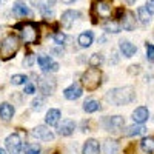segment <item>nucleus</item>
Returning a JSON list of instances; mask_svg holds the SVG:
<instances>
[{
    "label": "nucleus",
    "instance_id": "nucleus-1",
    "mask_svg": "<svg viewBox=\"0 0 154 154\" xmlns=\"http://www.w3.org/2000/svg\"><path fill=\"white\" fill-rule=\"evenodd\" d=\"M136 97V93H134V88L133 86H120V88H114L106 94V99L111 102L112 105H126L133 102Z\"/></svg>",
    "mask_w": 154,
    "mask_h": 154
},
{
    "label": "nucleus",
    "instance_id": "nucleus-2",
    "mask_svg": "<svg viewBox=\"0 0 154 154\" xmlns=\"http://www.w3.org/2000/svg\"><path fill=\"white\" fill-rule=\"evenodd\" d=\"M20 48V43H19V38L16 35H6L3 38V42L2 45H0V59H3V60H8L11 57H14L16 53L19 51Z\"/></svg>",
    "mask_w": 154,
    "mask_h": 154
},
{
    "label": "nucleus",
    "instance_id": "nucleus-3",
    "mask_svg": "<svg viewBox=\"0 0 154 154\" xmlns=\"http://www.w3.org/2000/svg\"><path fill=\"white\" fill-rule=\"evenodd\" d=\"M100 79H102V72L97 68H88L82 75V83L88 91H94L100 86Z\"/></svg>",
    "mask_w": 154,
    "mask_h": 154
},
{
    "label": "nucleus",
    "instance_id": "nucleus-4",
    "mask_svg": "<svg viewBox=\"0 0 154 154\" xmlns=\"http://www.w3.org/2000/svg\"><path fill=\"white\" fill-rule=\"evenodd\" d=\"M16 28L20 29V35H22V40L28 45H32L37 42L38 38V31H37V26L31 22H26V23H20V25H16Z\"/></svg>",
    "mask_w": 154,
    "mask_h": 154
},
{
    "label": "nucleus",
    "instance_id": "nucleus-5",
    "mask_svg": "<svg viewBox=\"0 0 154 154\" xmlns=\"http://www.w3.org/2000/svg\"><path fill=\"white\" fill-rule=\"evenodd\" d=\"M93 12L100 19L111 17V3L109 0H96L93 3Z\"/></svg>",
    "mask_w": 154,
    "mask_h": 154
},
{
    "label": "nucleus",
    "instance_id": "nucleus-6",
    "mask_svg": "<svg viewBox=\"0 0 154 154\" xmlns=\"http://www.w3.org/2000/svg\"><path fill=\"white\" fill-rule=\"evenodd\" d=\"M6 149L9 154H20L22 151V140H20V136L19 134H11L6 137Z\"/></svg>",
    "mask_w": 154,
    "mask_h": 154
},
{
    "label": "nucleus",
    "instance_id": "nucleus-7",
    "mask_svg": "<svg viewBox=\"0 0 154 154\" xmlns=\"http://www.w3.org/2000/svg\"><path fill=\"white\" fill-rule=\"evenodd\" d=\"M103 125H105V128H106L108 131L116 133V131H119V130H122V128H123L125 119L122 117V116H112V117H106L103 120Z\"/></svg>",
    "mask_w": 154,
    "mask_h": 154
},
{
    "label": "nucleus",
    "instance_id": "nucleus-8",
    "mask_svg": "<svg viewBox=\"0 0 154 154\" xmlns=\"http://www.w3.org/2000/svg\"><path fill=\"white\" fill-rule=\"evenodd\" d=\"M37 62H38V65H40V68L45 72H56L59 69V63L54 62L49 56H38Z\"/></svg>",
    "mask_w": 154,
    "mask_h": 154
},
{
    "label": "nucleus",
    "instance_id": "nucleus-9",
    "mask_svg": "<svg viewBox=\"0 0 154 154\" xmlns=\"http://www.w3.org/2000/svg\"><path fill=\"white\" fill-rule=\"evenodd\" d=\"M37 86L40 89V93L48 96V94H53V91L56 89V82H54V79H48V77H38Z\"/></svg>",
    "mask_w": 154,
    "mask_h": 154
},
{
    "label": "nucleus",
    "instance_id": "nucleus-10",
    "mask_svg": "<svg viewBox=\"0 0 154 154\" xmlns=\"http://www.w3.org/2000/svg\"><path fill=\"white\" fill-rule=\"evenodd\" d=\"M31 134H32V137H35L38 140H43V142H49V140L54 139V134L46 126H35Z\"/></svg>",
    "mask_w": 154,
    "mask_h": 154
},
{
    "label": "nucleus",
    "instance_id": "nucleus-11",
    "mask_svg": "<svg viewBox=\"0 0 154 154\" xmlns=\"http://www.w3.org/2000/svg\"><path fill=\"white\" fill-rule=\"evenodd\" d=\"M74 130H75V123L71 119L62 120V123H59V128H57L60 136H71L74 133Z\"/></svg>",
    "mask_w": 154,
    "mask_h": 154
},
{
    "label": "nucleus",
    "instance_id": "nucleus-12",
    "mask_svg": "<svg viewBox=\"0 0 154 154\" xmlns=\"http://www.w3.org/2000/svg\"><path fill=\"white\" fill-rule=\"evenodd\" d=\"M148 117H149V111H148V108H145V106H139V108H136V109L133 111V120H134L136 123L142 125L143 122L148 120Z\"/></svg>",
    "mask_w": 154,
    "mask_h": 154
},
{
    "label": "nucleus",
    "instance_id": "nucleus-13",
    "mask_svg": "<svg viewBox=\"0 0 154 154\" xmlns=\"http://www.w3.org/2000/svg\"><path fill=\"white\" fill-rule=\"evenodd\" d=\"M63 96H65L68 100H75L82 96V88L79 83H72L71 86H68L65 91H63Z\"/></svg>",
    "mask_w": 154,
    "mask_h": 154
},
{
    "label": "nucleus",
    "instance_id": "nucleus-14",
    "mask_svg": "<svg viewBox=\"0 0 154 154\" xmlns=\"http://www.w3.org/2000/svg\"><path fill=\"white\" fill-rule=\"evenodd\" d=\"M99 151H100V146H99L97 140L96 139H88L83 143L82 154H99Z\"/></svg>",
    "mask_w": 154,
    "mask_h": 154
},
{
    "label": "nucleus",
    "instance_id": "nucleus-15",
    "mask_svg": "<svg viewBox=\"0 0 154 154\" xmlns=\"http://www.w3.org/2000/svg\"><path fill=\"white\" fill-rule=\"evenodd\" d=\"M119 48H120V53H122L125 57H133V56L137 53V48H136L131 42H128V40H122L120 45H119Z\"/></svg>",
    "mask_w": 154,
    "mask_h": 154
},
{
    "label": "nucleus",
    "instance_id": "nucleus-16",
    "mask_svg": "<svg viewBox=\"0 0 154 154\" xmlns=\"http://www.w3.org/2000/svg\"><path fill=\"white\" fill-rule=\"evenodd\" d=\"M120 19H122L120 22H122V26L125 31H133L136 28V19L133 17L131 12H125L123 17H120Z\"/></svg>",
    "mask_w": 154,
    "mask_h": 154
},
{
    "label": "nucleus",
    "instance_id": "nucleus-17",
    "mask_svg": "<svg viewBox=\"0 0 154 154\" xmlns=\"http://www.w3.org/2000/svg\"><path fill=\"white\" fill-rule=\"evenodd\" d=\"M12 116H14V108H12L8 102H3L2 105H0V117H2L5 122L11 120Z\"/></svg>",
    "mask_w": 154,
    "mask_h": 154
},
{
    "label": "nucleus",
    "instance_id": "nucleus-18",
    "mask_svg": "<svg viewBox=\"0 0 154 154\" xmlns=\"http://www.w3.org/2000/svg\"><path fill=\"white\" fill-rule=\"evenodd\" d=\"M80 17V12L79 11H72V9H69V11H65L62 14V23L65 25V26H69V25L75 20V19H79Z\"/></svg>",
    "mask_w": 154,
    "mask_h": 154
},
{
    "label": "nucleus",
    "instance_id": "nucleus-19",
    "mask_svg": "<svg viewBox=\"0 0 154 154\" xmlns=\"http://www.w3.org/2000/svg\"><path fill=\"white\" fill-rule=\"evenodd\" d=\"M146 133V128L143 125H140V123H136V125H131V126H128L126 128V131H125V136H142Z\"/></svg>",
    "mask_w": 154,
    "mask_h": 154
},
{
    "label": "nucleus",
    "instance_id": "nucleus-20",
    "mask_svg": "<svg viewBox=\"0 0 154 154\" xmlns=\"http://www.w3.org/2000/svg\"><path fill=\"white\" fill-rule=\"evenodd\" d=\"M46 123L49 126H54V125H59V120H60V111L59 109H49L46 112V117H45Z\"/></svg>",
    "mask_w": 154,
    "mask_h": 154
},
{
    "label": "nucleus",
    "instance_id": "nucleus-21",
    "mask_svg": "<svg viewBox=\"0 0 154 154\" xmlns=\"http://www.w3.org/2000/svg\"><path fill=\"white\" fill-rule=\"evenodd\" d=\"M12 11H14V14H17L20 17H25V16H29L31 14V11L28 9V6L25 5L23 2H20V0L12 5Z\"/></svg>",
    "mask_w": 154,
    "mask_h": 154
},
{
    "label": "nucleus",
    "instance_id": "nucleus-22",
    "mask_svg": "<svg viewBox=\"0 0 154 154\" xmlns=\"http://www.w3.org/2000/svg\"><path fill=\"white\" fill-rule=\"evenodd\" d=\"M93 38H94V35H93L91 31H85V32H82L79 35V45L82 48H88L89 45L93 43Z\"/></svg>",
    "mask_w": 154,
    "mask_h": 154
},
{
    "label": "nucleus",
    "instance_id": "nucleus-23",
    "mask_svg": "<svg viewBox=\"0 0 154 154\" xmlns=\"http://www.w3.org/2000/svg\"><path fill=\"white\" fill-rule=\"evenodd\" d=\"M103 152L105 154H117L119 152V143L112 139L106 140L105 145H103Z\"/></svg>",
    "mask_w": 154,
    "mask_h": 154
},
{
    "label": "nucleus",
    "instance_id": "nucleus-24",
    "mask_svg": "<svg viewBox=\"0 0 154 154\" xmlns=\"http://www.w3.org/2000/svg\"><path fill=\"white\" fill-rule=\"evenodd\" d=\"M100 108H102L100 103H99L97 100H94V99H89V100H86L85 103H83V111L85 112H96Z\"/></svg>",
    "mask_w": 154,
    "mask_h": 154
},
{
    "label": "nucleus",
    "instance_id": "nucleus-25",
    "mask_svg": "<svg viewBox=\"0 0 154 154\" xmlns=\"http://www.w3.org/2000/svg\"><path fill=\"white\" fill-rule=\"evenodd\" d=\"M137 16H139V20L142 22L143 25H148L151 22V14H149V11L146 9V6H140L137 9Z\"/></svg>",
    "mask_w": 154,
    "mask_h": 154
},
{
    "label": "nucleus",
    "instance_id": "nucleus-26",
    "mask_svg": "<svg viewBox=\"0 0 154 154\" xmlns=\"http://www.w3.org/2000/svg\"><path fill=\"white\" fill-rule=\"evenodd\" d=\"M31 3L34 6H37L40 11H45V9H49L56 3V0H31Z\"/></svg>",
    "mask_w": 154,
    "mask_h": 154
},
{
    "label": "nucleus",
    "instance_id": "nucleus-27",
    "mask_svg": "<svg viewBox=\"0 0 154 154\" xmlns=\"http://www.w3.org/2000/svg\"><path fill=\"white\" fill-rule=\"evenodd\" d=\"M140 146H142V149L148 154L154 152V139L152 137H145L142 142H140Z\"/></svg>",
    "mask_w": 154,
    "mask_h": 154
},
{
    "label": "nucleus",
    "instance_id": "nucleus-28",
    "mask_svg": "<svg viewBox=\"0 0 154 154\" xmlns=\"http://www.w3.org/2000/svg\"><path fill=\"white\" fill-rule=\"evenodd\" d=\"M103 29L106 31V32H112V34H117V32H120V25L117 23V22H105L103 23Z\"/></svg>",
    "mask_w": 154,
    "mask_h": 154
},
{
    "label": "nucleus",
    "instance_id": "nucleus-29",
    "mask_svg": "<svg viewBox=\"0 0 154 154\" xmlns=\"http://www.w3.org/2000/svg\"><path fill=\"white\" fill-rule=\"evenodd\" d=\"M102 62H103V56L99 54V53L93 54L91 57H89V60H88V63H89V66H91V68H97L99 65H102Z\"/></svg>",
    "mask_w": 154,
    "mask_h": 154
},
{
    "label": "nucleus",
    "instance_id": "nucleus-30",
    "mask_svg": "<svg viewBox=\"0 0 154 154\" xmlns=\"http://www.w3.org/2000/svg\"><path fill=\"white\" fill-rule=\"evenodd\" d=\"M25 154H40V146L37 143H26L23 146Z\"/></svg>",
    "mask_w": 154,
    "mask_h": 154
},
{
    "label": "nucleus",
    "instance_id": "nucleus-31",
    "mask_svg": "<svg viewBox=\"0 0 154 154\" xmlns=\"http://www.w3.org/2000/svg\"><path fill=\"white\" fill-rule=\"evenodd\" d=\"M26 75H23V74H16V75H12V79H11V83L12 85H23V83H26Z\"/></svg>",
    "mask_w": 154,
    "mask_h": 154
},
{
    "label": "nucleus",
    "instance_id": "nucleus-32",
    "mask_svg": "<svg viewBox=\"0 0 154 154\" xmlns=\"http://www.w3.org/2000/svg\"><path fill=\"white\" fill-rule=\"evenodd\" d=\"M43 103H45V99L43 97H37L32 100V109L38 111V109H42L43 108Z\"/></svg>",
    "mask_w": 154,
    "mask_h": 154
},
{
    "label": "nucleus",
    "instance_id": "nucleus-33",
    "mask_svg": "<svg viewBox=\"0 0 154 154\" xmlns=\"http://www.w3.org/2000/svg\"><path fill=\"white\" fill-rule=\"evenodd\" d=\"M146 59L149 62H154V45L146 43Z\"/></svg>",
    "mask_w": 154,
    "mask_h": 154
},
{
    "label": "nucleus",
    "instance_id": "nucleus-34",
    "mask_svg": "<svg viewBox=\"0 0 154 154\" xmlns=\"http://www.w3.org/2000/svg\"><path fill=\"white\" fill-rule=\"evenodd\" d=\"M53 38H54V42L56 43H59V45H62L63 42L66 40V35L63 34V32H56L54 35H53Z\"/></svg>",
    "mask_w": 154,
    "mask_h": 154
},
{
    "label": "nucleus",
    "instance_id": "nucleus-35",
    "mask_svg": "<svg viewBox=\"0 0 154 154\" xmlns=\"http://www.w3.org/2000/svg\"><path fill=\"white\" fill-rule=\"evenodd\" d=\"M32 63H34V56H32V54H28L26 59L23 60V65H25V66H31Z\"/></svg>",
    "mask_w": 154,
    "mask_h": 154
},
{
    "label": "nucleus",
    "instance_id": "nucleus-36",
    "mask_svg": "<svg viewBox=\"0 0 154 154\" xmlns=\"http://www.w3.org/2000/svg\"><path fill=\"white\" fill-rule=\"evenodd\" d=\"M25 94H32L34 93V85H31V83H26L25 85V91H23Z\"/></svg>",
    "mask_w": 154,
    "mask_h": 154
},
{
    "label": "nucleus",
    "instance_id": "nucleus-37",
    "mask_svg": "<svg viewBox=\"0 0 154 154\" xmlns=\"http://www.w3.org/2000/svg\"><path fill=\"white\" fill-rule=\"evenodd\" d=\"M145 6H146V9L149 11V14H154V0H148Z\"/></svg>",
    "mask_w": 154,
    "mask_h": 154
},
{
    "label": "nucleus",
    "instance_id": "nucleus-38",
    "mask_svg": "<svg viewBox=\"0 0 154 154\" xmlns=\"http://www.w3.org/2000/svg\"><path fill=\"white\" fill-rule=\"evenodd\" d=\"M60 2H63V3H72L74 0H60Z\"/></svg>",
    "mask_w": 154,
    "mask_h": 154
},
{
    "label": "nucleus",
    "instance_id": "nucleus-39",
    "mask_svg": "<svg viewBox=\"0 0 154 154\" xmlns=\"http://www.w3.org/2000/svg\"><path fill=\"white\" fill-rule=\"evenodd\" d=\"M0 154H6V152H5V149H2V148H0Z\"/></svg>",
    "mask_w": 154,
    "mask_h": 154
},
{
    "label": "nucleus",
    "instance_id": "nucleus-40",
    "mask_svg": "<svg viewBox=\"0 0 154 154\" xmlns=\"http://www.w3.org/2000/svg\"><path fill=\"white\" fill-rule=\"evenodd\" d=\"M2 3H3V0H0V5H2Z\"/></svg>",
    "mask_w": 154,
    "mask_h": 154
}]
</instances>
